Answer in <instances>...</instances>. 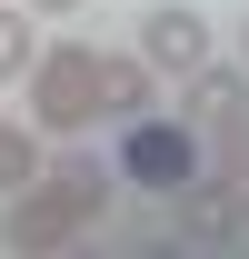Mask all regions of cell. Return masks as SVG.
I'll list each match as a JSON object with an SVG mask.
<instances>
[{
    "label": "cell",
    "instance_id": "obj_2",
    "mask_svg": "<svg viewBox=\"0 0 249 259\" xmlns=\"http://www.w3.org/2000/svg\"><path fill=\"white\" fill-rule=\"evenodd\" d=\"M110 169H120V190H140V199H180L189 169H199V130H189L180 110H140V120H120Z\"/></svg>",
    "mask_w": 249,
    "mask_h": 259
},
{
    "label": "cell",
    "instance_id": "obj_7",
    "mask_svg": "<svg viewBox=\"0 0 249 259\" xmlns=\"http://www.w3.org/2000/svg\"><path fill=\"white\" fill-rule=\"evenodd\" d=\"M100 110L110 120H140V110H170V80L140 60V40L130 50H100Z\"/></svg>",
    "mask_w": 249,
    "mask_h": 259
},
{
    "label": "cell",
    "instance_id": "obj_10",
    "mask_svg": "<svg viewBox=\"0 0 249 259\" xmlns=\"http://www.w3.org/2000/svg\"><path fill=\"white\" fill-rule=\"evenodd\" d=\"M20 10H30L40 30H50V20H80V10H90V0H20Z\"/></svg>",
    "mask_w": 249,
    "mask_h": 259
},
{
    "label": "cell",
    "instance_id": "obj_3",
    "mask_svg": "<svg viewBox=\"0 0 249 259\" xmlns=\"http://www.w3.org/2000/svg\"><path fill=\"white\" fill-rule=\"evenodd\" d=\"M30 190H50L70 220H90V229H100V220H110V199H120V169L100 160L90 140H50V150H40V180H30Z\"/></svg>",
    "mask_w": 249,
    "mask_h": 259
},
{
    "label": "cell",
    "instance_id": "obj_9",
    "mask_svg": "<svg viewBox=\"0 0 249 259\" xmlns=\"http://www.w3.org/2000/svg\"><path fill=\"white\" fill-rule=\"evenodd\" d=\"M40 150H50V140H40L30 120H0V199H10V190H30V180H40Z\"/></svg>",
    "mask_w": 249,
    "mask_h": 259
},
{
    "label": "cell",
    "instance_id": "obj_11",
    "mask_svg": "<svg viewBox=\"0 0 249 259\" xmlns=\"http://www.w3.org/2000/svg\"><path fill=\"white\" fill-rule=\"evenodd\" d=\"M239 60H249V20H239Z\"/></svg>",
    "mask_w": 249,
    "mask_h": 259
},
{
    "label": "cell",
    "instance_id": "obj_1",
    "mask_svg": "<svg viewBox=\"0 0 249 259\" xmlns=\"http://www.w3.org/2000/svg\"><path fill=\"white\" fill-rule=\"evenodd\" d=\"M20 120L40 130V140H90L110 110H100V50L90 40H40V60H30V80H20Z\"/></svg>",
    "mask_w": 249,
    "mask_h": 259
},
{
    "label": "cell",
    "instance_id": "obj_6",
    "mask_svg": "<svg viewBox=\"0 0 249 259\" xmlns=\"http://www.w3.org/2000/svg\"><path fill=\"white\" fill-rule=\"evenodd\" d=\"M210 50H219V30H210V10H189V0H159L150 20H140V60L159 80H189Z\"/></svg>",
    "mask_w": 249,
    "mask_h": 259
},
{
    "label": "cell",
    "instance_id": "obj_4",
    "mask_svg": "<svg viewBox=\"0 0 249 259\" xmlns=\"http://www.w3.org/2000/svg\"><path fill=\"white\" fill-rule=\"evenodd\" d=\"M170 110H180L199 140L239 130V120H249V60H219V50H210V60L189 70V80H170Z\"/></svg>",
    "mask_w": 249,
    "mask_h": 259
},
{
    "label": "cell",
    "instance_id": "obj_8",
    "mask_svg": "<svg viewBox=\"0 0 249 259\" xmlns=\"http://www.w3.org/2000/svg\"><path fill=\"white\" fill-rule=\"evenodd\" d=\"M40 20L30 10H20V0H0V90H20V80H30V60H40Z\"/></svg>",
    "mask_w": 249,
    "mask_h": 259
},
{
    "label": "cell",
    "instance_id": "obj_5",
    "mask_svg": "<svg viewBox=\"0 0 249 259\" xmlns=\"http://www.w3.org/2000/svg\"><path fill=\"white\" fill-rule=\"evenodd\" d=\"M80 239H90V220H70L50 190H10L0 199V249L10 259H70Z\"/></svg>",
    "mask_w": 249,
    "mask_h": 259
}]
</instances>
